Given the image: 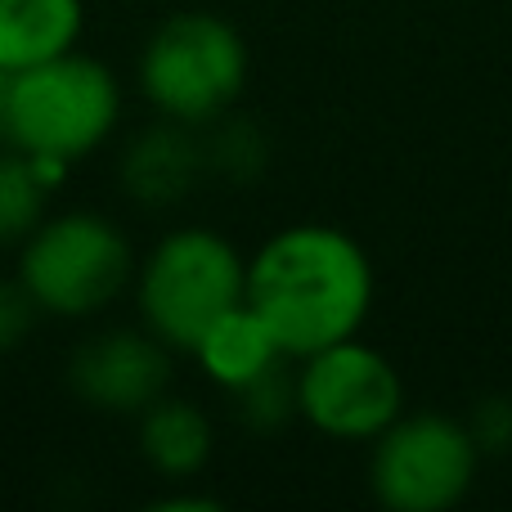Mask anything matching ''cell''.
<instances>
[{
	"mask_svg": "<svg viewBox=\"0 0 512 512\" xmlns=\"http://www.w3.org/2000/svg\"><path fill=\"white\" fill-rule=\"evenodd\" d=\"M248 306L288 360L315 355L364 328L373 310V261L337 225H288L248 261Z\"/></svg>",
	"mask_w": 512,
	"mask_h": 512,
	"instance_id": "6da1fadb",
	"label": "cell"
},
{
	"mask_svg": "<svg viewBox=\"0 0 512 512\" xmlns=\"http://www.w3.org/2000/svg\"><path fill=\"white\" fill-rule=\"evenodd\" d=\"M122 122V81L95 54L68 50L50 63L9 72L0 140L27 158L77 167L113 140Z\"/></svg>",
	"mask_w": 512,
	"mask_h": 512,
	"instance_id": "7a4b0ae2",
	"label": "cell"
},
{
	"mask_svg": "<svg viewBox=\"0 0 512 512\" xmlns=\"http://www.w3.org/2000/svg\"><path fill=\"white\" fill-rule=\"evenodd\" d=\"M131 288L144 328L189 355L216 319L248 301V256L225 234L185 225L162 234L153 252L135 261Z\"/></svg>",
	"mask_w": 512,
	"mask_h": 512,
	"instance_id": "3957f363",
	"label": "cell"
},
{
	"mask_svg": "<svg viewBox=\"0 0 512 512\" xmlns=\"http://www.w3.org/2000/svg\"><path fill=\"white\" fill-rule=\"evenodd\" d=\"M248 41L221 14L180 9L162 18L140 50V90L153 113L180 126H216L248 86Z\"/></svg>",
	"mask_w": 512,
	"mask_h": 512,
	"instance_id": "277c9868",
	"label": "cell"
},
{
	"mask_svg": "<svg viewBox=\"0 0 512 512\" xmlns=\"http://www.w3.org/2000/svg\"><path fill=\"white\" fill-rule=\"evenodd\" d=\"M135 248L104 212L45 216L18 248V283L50 319H95L131 288Z\"/></svg>",
	"mask_w": 512,
	"mask_h": 512,
	"instance_id": "5b68a950",
	"label": "cell"
},
{
	"mask_svg": "<svg viewBox=\"0 0 512 512\" xmlns=\"http://www.w3.org/2000/svg\"><path fill=\"white\" fill-rule=\"evenodd\" d=\"M481 459L463 418L405 409L373 441L369 490L391 512H450L472 495Z\"/></svg>",
	"mask_w": 512,
	"mask_h": 512,
	"instance_id": "8992f818",
	"label": "cell"
},
{
	"mask_svg": "<svg viewBox=\"0 0 512 512\" xmlns=\"http://www.w3.org/2000/svg\"><path fill=\"white\" fill-rule=\"evenodd\" d=\"M292 373L297 418L328 441H378L405 414V378L396 360L369 346L360 333L301 355Z\"/></svg>",
	"mask_w": 512,
	"mask_h": 512,
	"instance_id": "52a82bcc",
	"label": "cell"
},
{
	"mask_svg": "<svg viewBox=\"0 0 512 512\" xmlns=\"http://www.w3.org/2000/svg\"><path fill=\"white\" fill-rule=\"evenodd\" d=\"M68 387L95 414L140 418L171 387V346L149 328H104L72 351Z\"/></svg>",
	"mask_w": 512,
	"mask_h": 512,
	"instance_id": "ba28073f",
	"label": "cell"
},
{
	"mask_svg": "<svg viewBox=\"0 0 512 512\" xmlns=\"http://www.w3.org/2000/svg\"><path fill=\"white\" fill-rule=\"evenodd\" d=\"M207 171V153L194 126L162 117L122 153V189L140 207H176L194 194L198 176Z\"/></svg>",
	"mask_w": 512,
	"mask_h": 512,
	"instance_id": "9c48e42d",
	"label": "cell"
},
{
	"mask_svg": "<svg viewBox=\"0 0 512 512\" xmlns=\"http://www.w3.org/2000/svg\"><path fill=\"white\" fill-rule=\"evenodd\" d=\"M86 0H0V68L23 72L77 50Z\"/></svg>",
	"mask_w": 512,
	"mask_h": 512,
	"instance_id": "30bf717a",
	"label": "cell"
},
{
	"mask_svg": "<svg viewBox=\"0 0 512 512\" xmlns=\"http://www.w3.org/2000/svg\"><path fill=\"white\" fill-rule=\"evenodd\" d=\"M140 459L167 481H194L212 463V418L180 396H158L140 418Z\"/></svg>",
	"mask_w": 512,
	"mask_h": 512,
	"instance_id": "8fae6325",
	"label": "cell"
},
{
	"mask_svg": "<svg viewBox=\"0 0 512 512\" xmlns=\"http://www.w3.org/2000/svg\"><path fill=\"white\" fill-rule=\"evenodd\" d=\"M189 355H194L207 378H212L216 387H225L230 396L243 391L248 382H256L261 373H270L274 364L288 360V355L279 351V342H274V333L261 324V315H256L248 301L234 306L225 319H216Z\"/></svg>",
	"mask_w": 512,
	"mask_h": 512,
	"instance_id": "7c38bea8",
	"label": "cell"
},
{
	"mask_svg": "<svg viewBox=\"0 0 512 512\" xmlns=\"http://www.w3.org/2000/svg\"><path fill=\"white\" fill-rule=\"evenodd\" d=\"M68 167L27 158L18 149L0 153V248H23V239L50 216V189Z\"/></svg>",
	"mask_w": 512,
	"mask_h": 512,
	"instance_id": "4fadbf2b",
	"label": "cell"
},
{
	"mask_svg": "<svg viewBox=\"0 0 512 512\" xmlns=\"http://www.w3.org/2000/svg\"><path fill=\"white\" fill-rule=\"evenodd\" d=\"M283 364H274L270 373H261V378L248 382L243 391H234L239 418L252 427V432H274V427H283L292 414H297V387H292Z\"/></svg>",
	"mask_w": 512,
	"mask_h": 512,
	"instance_id": "5bb4252c",
	"label": "cell"
},
{
	"mask_svg": "<svg viewBox=\"0 0 512 512\" xmlns=\"http://www.w3.org/2000/svg\"><path fill=\"white\" fill-rule=\"evenodd\" d=\"M203 153H207V162H216L234 180H248L265 167V140L248 122H225L221 117V131H216L212 144H203Z\"/></svg>",
	"mask_w": 512,
	"mask_h": 512,
	"instance_id": "9a60e30c",
	"label": "cell"
},
{
	"mask_svg": "<svg viewBox=\"0 0 512 512\" xmlns=\"http://www.w3.org/2000/svg\"><path fill=\"white\" fill-rule=\"evenodd\" d=\"M36 319H41V310H36V301L18 283V274L14 279H0V355L18 351L32 337Z\"/></svg>",
	"mask_w": 512,
	"mask_h": 512,
	"instance_id": "2e32d148",
	"label": "cell"
},
{
	"mask_svg": "<svg viewBox=\"0 0 512 512\" xmlns=\"http://www.w3.org/2000/svg\"><path fill=\"white\" fill-rule=\"evenodd\" d=\"M468 432L481 445V454H499L512 445V400L508 396H486L481 405H472Z\"/></svg>",
	"mask_w": 512,
	"mask_h": 512,
	"instance_id": "e0dca14e",
	"label": "cell"
},
{
	"mask_svg": "<svg viewBox=\"0 0 512 512\" xmlns=\"http://www.w3.org/2000/svg\"><path fill=\"white\" fill-rule=\"evenodd\" d=\"M153 508H167V512L203 508V512H216V508H221V504H216V499H198V495H167V499H153Z\"/></svg>",
	"mask_w": 512,
	"mask_h": 512,
	"instance_id": "ac0fdd59",
	"label": "cell"
},
{
	"mask_svg": "<svg viewBox=\"0 0 512 512\" xmlns=\"http://www.w3.org/2000/svg\"><path fill=\"white\" fill-rule=\"evenodd\" d=\"M5 86H9V72L0 68V117H5Z\"/></svg>",
	"mask_w": 512,
	"mask_h": 512,
	"instance_id": "d6986e66",
	"label": "cell"
}]
</instances>
